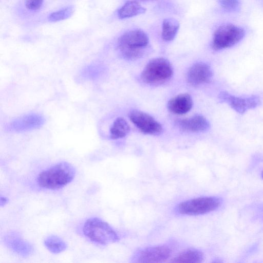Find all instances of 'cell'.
<instances>
[{
    "label": "cell",
    "instance_id": "277c9868",
    "mask_svg": "<svg viewBox=\"0 0 263 263\" xmlns=\"http://www.w3.org/2000/svg\"><path fill=\"white\" fill-rule=\"evenodd\" d=\"M222 199L216 196H205L186 200L179 203L176 211L184 215H199L213 212L218 209Z\"/></svg>",
    "mask_w": 263,
    "mask_h": 263
},
{
    "label": "cell",
    "instance_id": "8fae6325",
    "mask_svg": "<svg viewBox=\"0 0 263 263\" xmlns=\"http://www.w3.org/2000/svg\"><path fill=\"white\" fill-rule=\"evenodd\" d=\"M213 73L209 65L202 62L193 65L190 68L187 74L188 82L192 85H199L210 81Z\"/></svg>",
    "mask_w": 263,
    "mask_h": 263
},
{
    "label": "cell",
    "instance_id": "8992f818",
    "mask_svg": "<svg viewBox=\"0 0 263 263\" xmlns=\"http://www.w3.org/2000/svg\"><path fill=\"white\" fill-rule=\"evenodd\" d=\"M245 35V31L241 27L231 24L221 25L214 33L212 48L218 51L232 47L239 42Z\"/></svg>",
    "mask_w": 263,
    "mask_h": 263
},
{
    "label": "cell",
    "instance_id": "44dd1931",
    "mask_svg": "<svg viewBox=\"0 0 263 263\" xmlns=\"http://www.w3.org/2000/svg\"><path fill=\"white\" fill-rule=\"evenodd\" d=\"M221 6L228 11H237L240 6L239 0H217Z\"/></svg>",
    "mask_w": 263,
    "mask_h": 263
},
{
    "label": "cell",
    "instance_id": "7c38bea8",
    "mask_svg": "<svg viewBox=\"0 0 263 263\" xmlns=\"http://www.w3.org/2000/svg\"><path fill=\"white\" fill-rule=\"evenodd\" d=\"M5 242L12 250L24 257L29 256L33 251L32 245L22 239L16 233L11 232L7 235Z\"/></svg>",
    "mask_w": 263,
    "mask_h": 263
},
{
    "label": "cell",
    "instance_id": "4fadbf2b",
    "mask_svg": "<svg viewBox=\"0 0 263 263\" xmlns=\"http://www.w3.org/2000/svg\"><path fill=\"white\" fill-rule=\"evenodd\" d=\"M192 106V99L188 93L178 95L170 100L167 103L168 110L177 115H182L187 112L191 110Z\"/></svg>",
    "mask_w": 263,
    "mask_h": 263
},
{
    "label": "cell",
    "instance_id": "cb8c5ba5",
    "mask_svg": "<svg viewBox=\"0 0 263 263\" xmlns=\"http://www.w3.org/2000/svg\"><path fill=\"white\" fill-rule=\"evenodd\" d=\"M261 176L262 178L263 179V169H262V170L261 171Z\"/></svg>",
    "mask_w": 263,
    "mask_h": 263
},
{
    "label": "cell",
    "instance_id": "5b68a950",
    "mask_svg": "<svg viewBox=\"0 0 263 263\" xmlns=\"http://www.w3.org/2000/svg\"><path fill=\"white\" fill-rule=\"evenodd\" d=\"M173 70L170 62L163 58L151 60L141 73L142 81L148 84H159L168 81L172 76Z\"/></svg>",
    "mask_w": 263,
    "mask_h": 263
},
{
    "label": "cell",
    "instance_id": "7402d4cb",
    "mask_svg": "<svg viewBox=\"0 0 263 263\" xmlns=\"http://www.w3.org/2000/svg\"><path fill=\"white\" fill-rule=\"evenodd\" d=\"M43 0H25V5L27 9L36 10L41 7Z\"/></svg>",
    "mask_w": 263,
    "mask_h": 263
},
{
    "label": "cell",
    "instance_id": "e0dca14e",
    "mask_svg": "<svg viewBox=\"0 0 263 263\" xmlns=\"http://www.w3.org/2000/svg\"><path fill=\"white\" fill-rule=\"evenodd\" d=\"M179 23L176 19L167 18L163 20L162 26V37L165 41H171L176 36Z\"/></svg>",
    "mask_w": 263,
    "mask_h": 263
},
{
    "label": "cell",
    "instance_id": "52a82bcc",
    "mask_svg": "<svg viewBox=\"0 0 263 263\" xmlns=\"http://www.w3.org/2000/svg\"><path fill=\"white\" fill-rule=\"evenodd\" d=\"M218 98L222 102L228 104L233 110L240 114L260 104L259 98L254 95L241 97L233 96L227 91H222L219 94Z\"/></svg>",
    "mask_w": 263,
    "mask_h": 263
},
{
    "label": "cell",
    "instance_id": "d4e9b609",
    "mask_svg": "<svg viewBox=\"0 0 263 263\" xmlns=\"http://www.w3.org/2000/svg\"><path fill=\"white\" fill-rule=\"evenodd\" d=\"M141 1H145V0H141Z\"/></svg>",
    "mask_w": 263,
    "mask_h": 263
},
{
    "label": "cell",
    "instance_id": "d6986e66",
    "mask_svg": "<svg viewBox=\"0 0 263 263\" xmlns=\"http://www.w3.org/2000/svg\"><path fill=\"white\" fill-rule=\"evenodd\" d=\"M44 244L50 252L54 254L61 253L67 248L66 242L56 235H52L46 237Z\"/></svg>",
    "mask_w": 263,
    "mask_h": 263
},
{
    "label": "cell",
    "instance_id": "9c48e42d",
    "mask_svg": "<svg viewBox=\"0 0 263 263\" xmlns=\"http://www.w3.org/2000/svg\"><path fill=\"white\" fill-rule=\"evenodd\" d=\"M172 253L170 248L164 245L147 247L138 251L134 256V262H161L168 259Z\"/></svg>",
    "mask_w": 263,
    "mask_h": 263
},
{
    "label": "cell",
    "instance_id": "ba28073f",
    "mask_svg": "<svg viewBox=\"0 0 263 263\" xmlns=\"http://www.w3.org/2000/svg\"><path fill=\"white\" fill-rule=\"evenodd\" d=\"M45 122L42 115L31 113L14 119L6 126V129L16 133L28 132L40 128Z\"/></svg>",
    "mask_w": 263,
    "mask_h": 263
},
{
    "label": "cell",
    "instance_id": "3957f363",
    "mask_svg": "<svg viewBox=\"0 0 263 263\" xmlns=\"http://www.w3.org/2000/svg\"><path fill=\"white\" fill-rule=\"evenodd\" d=\"M83 231L90 240L103 245L114 243L119 240L115 231L107 222L97 217L87 220Z\"/></svg>",
    "mask_w": 263,
    "mask_h": 263
},
{
    "label": "cell",
    "instance_id": "6da1fadb",
    "mask_svg": "<svg viewBox=\"0 0 263 263\" xmlns=\"http://www.w3.org/2000/svg\"><path fill=\"white\" fill-rule=\"evenodd\" d=\"M75 174L76 170L71 164L62 162L40 173L37 177V183L42 187L57 190L70 182Z\"/></svg>",
    "mask_w": 263,
    "mask_h": 263
},
{
    "label": "cell",
    "instance_id": "9a60e30c",
    "mask_svg": "<svg viewBox=\"0 0 263 263\" xmlns=\"http://www.w3.org/2000/svg\"><path fill=\"white\" fill-rule=\"evenodd\" d=\"M146 11L145 8L136 1H128L118 10V16L123 19L136 16Z\"/></svg>",
    "mask_w": 263,
    "mask_h": 263
},
{
    "label": "cell",
    "instance_id": "2e32d148",
    "mask_svg": "<svg viewBox=\"0 0 263 263\" xmlns=\"http://www.w3.org/2000/svg\"><path fill=\"white\" fill-rule=\"evenodd\" d=\"M130 127L126 121L121 117L115 119L109 129V137L112 139H118L125 137L129 133Z\"/></svg>",
    "mask_w": 263,
    "mask_h": 263
},
{
    "label": "cell",
    "instance_id": "ac0fdd59",
    "mask_svg": "<svg viewBox=\"0 0 263 263\" xmlns=\"http://www.w3.org/2000/svg\"><path fill=\"white\" fill-rule=\"evenodd\" d=\"M203 259V253L197 250H189L177 256L171 261L177 263H199Z\"/></svg>",
    "mask_w": 263,
    "mask_h": 263
},
{
    "label": "cell",
    "instance_id": "7a4b0ae2",
    "mask_svg": "<svg viewBox=\"0 0 263 263\" xmlns=\"http://www.w3.org/2000/svg\"><path fill=\"white\" fill-rule=\"evenodd\" d=\"M149 43L146 33L140 29L128 31L118 41V47L126 58L135 59L141 57Z\"/></svg>",
    "mask_w": 263,
    "mask_h": 263
},
{
    "label": "cell",
    "instance_id": "ffe728a7",
    "mask_svg": "<svg viewBox=\"0 0 263 263\" xmlns=\"http://www.w3.org/2000/svg\"><path fill=\"white\" fill-rule=\"evenodd\" d=\"M73 12V7L69 6L52 13L49 15V20L52 22H57L65 20L69 17L72 14Z\"/></svg>",
    "mask_w": 263,
    "mask_h": 263
},
{
    "label": "cell",
    "instance_id": "5bb4252c",
    "mask_svg": "<svg viewBox=\"0 0 263 263\" xmlns=\"http://www.w3.org/2000/svg\"><path fill=\"white\" fill-rule=\"evenodd\" d=\"M178 124L183 130L190 132H204L210 127V123L206 119L199 115L180 120Z\"/></svg>",
    "mask_w": 263,
    "mask_h": 263
},
{
    "label": "cell",
    "instance_id": "30bf717a",
    "mask_svg": "<svg viewBox=\"0 0 263 263\" xmlns=\"http://www.w3.org/2000/svg\"><path fill=\"white\" fill-rule=\"evenodd\" d=\"M133 123L142 132L149 135L161 133V125L148 114L139 110H133L129 114Z\"/></svg>",
    "mask_w": 263,
    "mask_h": 263
},
{
    "label": "cell",
    "instance_id": "603a6c76",
    "mask_svg": "<svg viewBox=\"0 0 263 263\" xmlns=\"http://www.w3.org/2000/svg\"><path fill=\"white\" fill-rule=\"evenodd\" d=\"M8 198L5 197H3L2 196L0 197V205L1 206L5 205L8 202Z\"/></svg>",
    "mask_w": 263,
    "mask_h": 263
}]
</instances>
